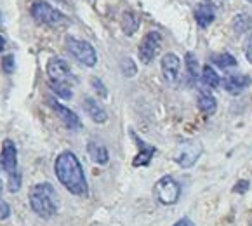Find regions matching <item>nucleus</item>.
Wrapping results in <instances>:
<instances>
[{"instance_id": "nucleus-1", "label": "nucleus", "mask_w": 252, "mask_h": 226, "mask_svg": "<svg viewBox=\"0 0 252 226\" xmlns=\"http://www.w3.org/2000/svg\"><path fill=\"white\" fill-rule=\"evenodd\" d=\"M54 172L60 179V183L70 193L78 196L87 195L89 186H87L86 172L82 169V163L78 162L77 155L71 152H63L58 155L54 163Z\"/></svg>"}, {"instance_id": "nucleus-2", "label": "nucleus", "mask_w": 252, "mask_h": 226, "mask_svg": "<svg viewBox=\"0 0 252 226\" xmlns=\"http://www.w3.org/2000/svg\"><path fill=\"white\" fill-rule=\"evenodd\" d=\"M28 200H30V207L38 218L42 219H51L58 214V195L56 190L49 183H38L28 193Z\"/></svg>"}, {"instance_id": "nucleus-3", "label": "nucleus", "mask_w": 252, "mask_h": 226, "mask_svg": "<svg viewBox=\"0 0 252 226\" xmlns=\"http://www.w3.org/2000/svg\"><path fill=\"white\" fill-rule=\"evenodd\" d=\"M157 200L163 205H174L181 196V186L171 176H163L158 181L155 183V188H153Z\"/></svg>"}, {"instance_id": "nucleus-4", "label": "nucleus", "mask_w": 252, "mask_h": 226, "mask_svg": "<svg viewBox=\"0 0 252 226\" xmlns=\"http://www.w3.org/2000/svg\"><path fill=\"white\" fill-rule=\"evenodd\" d=\"M66 49L70 51V54L73 56L75 60L80 61L86 66H96L97 63V54L94 51V47L86 40L75 37H66Z\"/></svg>"}, {"instance_id": "nucleus-5", "label": "nucleus", "mask_w": 252, "mask_h": 226, "mask_svg": "<svg viewBox=\"0 0 252 226\" xmlns=\"http://www.w3.org/2000/svg\"><path fill=\"white\" fill-rule=\"evenodd\" d=\"M32 16L37 19L38 23H44L49 26H61L66 25V16L63 12H60L58 9H54L47 2H35L32 5Z\"/></svg>"}, {"instance_id": "nucleus-6", "label": "nucleus", "mask_w": 252, "mask_h": 226, "mask_svg": "<svg viewBox=\"0 0 252 226\" xmlns=\"http://www.w3.org/2000/svg\"><path fill=\"white\" fill-rule=\"evenodd\" d=\"M47 75L49 82H52V84H64V86L71 87V84L75 82V75L71 71L70 65L61 58H51L49 60Z\"/></svg>"}, {"instance_id": "nucleus-7", "label": "nucleus", "mask_w": 252, "mask_h": 226, "mask_svg": "<svg viewBox=\"0 0 252 226\" xmlns=\"http://www.w3.org/2000/svg\"><path fill=\"white\" fill-rule=\"evenodd\" d=\"M160 47H162V35L158 32H148L143 37L141 44H139V51H137L141 63L145 65L152 63L157 58V54L160 52Z\"/></svg>"}, {"instance_id": "nucleus-8", "label": "nucleus", "mask_w": 252, "mask_h": 226, "mask_svg": "<svg viewBox=\"0 0 252 226\" xmlns=\"http://www.w3.org/2000/svg\"><path fill=\"white\" fill-rule=\"evenodd\" d=\"M200 155H202V145L198 141H185L178 148L176 162H178L183 169H188V167H191L193 163L200 159Z\"/></svg>"}, {"instance_id": "nucleus-9", "label": "nucleus", "mask_w": 252, "mask_h": 226, "mask_svg": "<svg viewBox=\"0 0 252 226\" xmlns=\"http://www.w3.org/2000/svg\"><path fill=\"white\" fill-rule=\"evenodd\" d=\"M0 165L9 176L18 172V150H16L14 141L5 139L2 143V152H0Z\"/></svg>"}, {"instance_id": "nucleus-10", "label": "nucleus", "mask_w": 252, "mask_h": 226, "mask_svg": "<svg viewBox=\"0 0 252 226\" xmlns=\"http://www.w3.org/2000/svg\"><path fill=\"white\" fill-rule=\"evenodd\" d=\"M47 104L54 110V113L61 119V122L64 124V126L68 127V129L71 130H77L82 127V122L80 119H78V115L75 113V111H71L70 108L63 106L61 103H58V99H54V97H47Z\"/></svg>"}, {"instance_id": "nucleus-11", "label": "nucleus", "mask_w": 252, "mask_h": 226, "mask_svg": "<svg viewBox=\"0 0 252 226\" xmlns=\"http://www.w3.org/2000/svg\"><path fill=\"white\" fill-rule=\"evenodd\" d=\"M179 71H181V60L178 56L169 52L162 58V75L169 84H176L179 80Z\"/></svg>"}, {"instance_id": "nucleus-12", "label": "nucleus", "mask_w": 252, "mask_h": 226, "mask_svg": "<svg viewBox=\"0 0 252 226\" xmlns=\"http://www.w3.org/2000/svg\"><path fill=\"white\" fill-rule=\"evenodd\" d=\"M252 84L251 77L247 75H228L222 80V87L228 91L230 94H240L242 91H245Z\"/></svg>"}, {"instance_id": "nucleus-13", "label": "nucleus", "mask_w": 252, "mask_h": 226, "mask_svg": "<svg viewBox=\"0 0 252 226\" xmlns=\"http://www.w3.org/2000/svg\"><path fill=\"white\" fill-rule=\"evenodd\" d=\"M134 136V141L137 143V146H139V153L136 155V159H134L132 165L134 167H141V165H148L150 162H152V157L155 155L157 148L152 145H146L145 141H141L139 137L136 136V134H132Z\"/></svg>"}, {"instance_id": "nucleus-14", "label": "nucleus", "mask_w": 252, "mask_h": 226, "mask_svg": "<svg viewBox=\"0 0 252 226\" xmlns=\"http://www.w3.org/2000/svg\"><path fill=\"white\" fill-rule=\"evenodd\" d=\"M84 110L87 111V115L96 124H104L108 120L106 110H104L99 104V101H96L94 97H86V99H84Z\"/></svg>"}, {"instance_id": "nucleus-15", "label": "nucleus", "mask_w": 252, "mask_h": 226, "mask_svg": "<svg viewBox=\"0 0 252 226\" xmlns=\"http://www.w3.org/2000/svg\"><path fill=\"white\" fill-rule=\"evenodd\" d=\"M198 108L205 115H214L216 110H218V101L211 94V91L205 89V87L198 89Z\"/></svg>"}, {"instance_id": "nucleus-16", "label": "nucleus", "mask_w": 252, "mask_h": 226, "mask_svg": "<svg viewBox=\"0 0 252 226\" xmlns=\"http://www.w3.org/2000/svg\"><path fill=\"white\" fill-rule=\"evenodd\" d=\"M87 153L93 159V162L99 163V165H106L108 160H110L106 146L101 145V143H96V141H91L89 145H87Z\"/></svg>"}, {"instance_id": "nucleus-17", "label": "nucleus", "mask_w": 252, "mask_h": 226, "mask_svg": "<svg viewBox=\"0 0 252 226\" xmlns=\"http://www.w3.org/2000/svg\"><path fill=\"white\" fill-rule=\"evenodd\" d=\"M195 19H197L198 26L202 28H207L212 21L216 19V11H214V5L211 4H200L195 11Z\"/></svg>"}, {"instance_id": "nucleus-18", "label": "nucleus", "mask_w": 252, "mask_h": 226, "mask_svg": "<svg viewBox=\"0 0 252 226\" xmlns=\"http://www.w3.org/2000/svg\"><path fill=\"white\" fill-rule=\"evenodd\" d=\"M139 28V18H137L136 12L126 11L122 14V30L126 35H134L136 30Z\"/></svg>"}, {"instance_id": "nucleus-19", "label": "nucleus", "mask_w": 252, "mask_h": 226, "mask_svg": "<svg viewBox=\"0 0 252 226\" xmlns=\"http://www.w3.org/2000/svg\"><path fill=\"white\" fill-rule=\"evenodd\" d=\"M231 26H233V32L235 33H245V32H249L252 28V18L249 14H245V12H242V14H237L233 18V23H231Z\"/></svg>"}, {"instance_id": "nucleus-20", "label": "nucleus", "mask_w": 252, "mask_h": 226, "mask_svg": "<svg viewBox=\"0 0 252 226\" xmlns=\"http://www.w3.org/2000/svg\"><path fill=\"white\" fill-rule=\"evenodd\" d=\"M211 61L216 65V66L222 68V70H228V68H235V66H237V60H235V56H231L230 52L214 54L211 58Z\"/></svg>"}, {"instance_id": "nucleus-21", "label": "nucleus", "mask_w": 252, "mask_h": 226, "mask_svg": "<svg viewBox=\"0 0 252 226\" xmlns=\"http://www.w3.org/2000/svg\"><path fill=\"white\" fill-rule=\"evenodd\" d=\"M202 80H204V84L207 87H219V84H221V78H219V75L216 73V70L211 66V65H207V66H204V70H202Z\"/></svg>"}, {"instance_id": "nucleus-22", "label": "nucleus", "mask_w": 252, "mask_h": 226, "mask_svg": "<svg viewBox=\"0 0 252 226\" xmlns=\"http://www.w3.org/2000/svg\"><path fill=\"white\" fill-rule=\"evenodd\" d=\"M186 70H188V75L191 80H197L198 78V61L197 58H195V54L193 52H186Z\"/></svg>"}, {"instance_id": "nucleus-23", "label": "nucleus", "mask_w": 252, "mask_h": 226, "mask_svg": "<svg viewBox=\"0 0 252 226\" xmlns=\"http://www.w3.org/2000/svg\"><path fill=\"white\" fill-rule=\"evenodd\" d=\"M49 86H51L52 93L58 97H63V99H70L71 97L70 86H64V84H52V82H49Z\"/></svg>"}, {"instance_id": "nucleus-24", "label": "nucleus", "mask_w": 252, "mask_h": 226, "mask_svg": "<svg viewBox=\"0 0 252 226\" xmlns=\"http://www.w3.org/2000/svg\"><path fill=\"white\" fill-rule=\"evenodd\" d=\"M19 186H21V176H19V172H16V174L9 176V192H18Z\"/></svg>"}, {"instance_id": "nucleus-25", "label": "nucleus", "mask_w": 252, "mask_h": 226, "mask_svg": "<svg viewBox=\"0 0 252 226\" xmlns=\"http://www.w3.org/2000/svg\"><path fill=\"white\" fill-rule=\"evenodd\" d=\"M2 70L5 73H12L14 71V58L12 56H5L4 60H2Z\"/></svg>"}, {"instance_id": "nucleus-26", "label": "nucleus", "mask_w": 252, "mask_h": 226, "mask_svg": "<svg viewBox=\"0 0 252 226\" xmlns=\"http://www.w3.org/2000/svg\"><path fill=\"white\" fill-rule=\"evenodd\" d=\"M91 82H93L94 89H96L97 93L101 94V96H103V97H106V96H108V91H106V87H104V84L99 80V78H97V77H93V80H91Z\"/></svg>"}, {"instance_id": "nucleus-27", "label": "nucleus", "mask_w": 252, "mask_h": 226, "mask_svg": "<svg viewBox=\"0 0 252 226\" xmlns=\"http://www.w3.org/2000/svg\"><path fill=\"white\" fill-rule=\"evenodd\" d=\"M124 73H126L127 77H132V75L136 73V66H134L132 60H124Z\"/></svg>"}, {"instance_id": "nucleus-28", "label": "nucleus", "mask_w": 252, "mask_h": 226, "mask_svg": "<svg viewBox=\"0 0 252 226\" xmlns=\"http://www.w3.org/2000/svg\"><path fill=\"white\" fill-rule=\"evenodd\" d=\"M11 216V207H9L7 202L0 200V219H7Z\"/></svg>"}, {"instance_id": "nucleus-29", "label": "nucleus", "mask_w": 252, "mask_h": 226, "mask_svg": "<svg viewBox=\"0 0 252 226\" xmlns=\"http://www.w3.org/2000/svg\"><path fill=\"white\" fill-rule=\"evenodd\" d=\"M245 58L249 60V63H252V33L249 35L247 42H245Z\"/></svg>"}, {"instance_id": "nucleus-30", "label": "nucleus", "mask_w": 252, "mask_h": 226, "mask_svg": "<svg viewBox=\"0 0 252 226\" xmlns=\"http://www.w3.org/2000/svg\"><path fill=\"white\" fill-rule=\"evenodd\" d=\"M249 190V181H245V179H242V181H238L237 185H235L233 192L235 193H245Z\"/></svg>"}, {"instance_id": "nucleus-31", "label": "nucleus", "mask_w": 252, "mask_h": 226, "mask_svg": "<svg viewBox=\"0 0 252 226\" xmlns=\"http://www.w3.org/2000/svg\"><path fill=\"white\" fill-rule=\"evenodd\" d=\"M174 226H195V223H193L191 219H188V218H183V219H179Z\"/></svg>"}, {"instance_id": "nucleus-32", "label": "nucleus", "mask_w": 252, "mask_h": 226, "mask_svg": "<svg viewBox=\"0 0 252 226\" xmlns=\"http://www.w3.org/2000/svg\"><path fill=\"white\" fill-rule=\"evenodd\" d=\"M4 45H5V42H4V38L0 37V51H2V49H4Z\"/></svg>"}, {"instance_id": "nucleus-33", "label": "nucleus", "mask_w": 252, "mask_h": 226, "mask_svg": "<svg viewBox=\"0 0 252 226\" xmlns=\"http://www.w3.org/2000/svg\"><path fill=\"white\" fill-rule=\"evenodd\" d=\"M2 190H4V185H2V179H0V198H2Z\"/></svg>"}, {"instance_id": "nucleus-34", "label": "nucleus", "mask_w": 252, "mask_h": 226, "mask_svg": "<svg viewBox=\"0 0 252 226\" xmlns=\"http://www.w3.org/2000/svg\"><path fill=\"white\" fill-rule=\"evenodd\" d=\"M247 2H252V0H247Z\"/></svg>"}]
</instances>
